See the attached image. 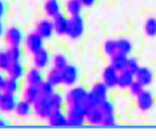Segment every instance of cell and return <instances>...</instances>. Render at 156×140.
Returning <instances> with one entry per match:
<instances>
[{
    "label": "cell",
    "instance_id": "cell-10",
    "mask_svg": "<svg viewBox=\"0 0 156 140\" xmlns=\"http://www.w3.org/2000/svg\"><path fill=\"white\" fill-rule=\"evenodd\" d=\"M33 63L34 66L38 67L40 69H47L50 67V65L52 64V55L49 52V50H47L45 47L43 49H41L35 54H33Z\"/></svg>",
    "mask_w": 156,
    "mask_h": 140
},
{
    "label": "cell",
    "instance_id": "cell-3",
    "mask_svg": "<svg viewBox=\"0 0 156 140\" xmlns=\"http://www.w3.org/2000/svg\"><path fill=\"white\" fill-rule=\"evenodd\" d=\"M88 91L81 85H74L71 86L65 93V99H66L67 106H84Z\"/></svg>",
    "mask_w": 156,
    "mask_h": 140
},
{
    "label": "cell",
    "instance_id": "cell-9",
    "mask_svg": "<svg viewBox=\"0 0 156 140\" xmlns=\"http://www.w3.org/2000/svg\"><path fill=\"white\" fill-rule=\"evenodd\" d=\"M17 95L13 93H6L3 92V95L0 99V111L3 115H10L14 112L15 107L18 102Z\"/></svg>",
    "mask_w": 156,
    "mask_h": 140
},
{
    "label": "cell",
    "instance_id": "cell-22",
    "mask_svg": "<svg viewBox=\"0 0 156 140\" xmlns=\"http://www.w3.org/2000/svg\"><path fill=\"white\" fill-rule=\"evenodd\" d=\"M135 81V74L131 72L128 69H124L119 72V78H118V88L125 91L129 89L131 84Z\"/></svg>",
    "mask_w": 156,
    "mask_h": 140
},
{
    "label": "cell",
    "instance_id": "cell-27",
    "mask_svg": "<svg viewBox=\"0 0 156 140\" xmlns=\"http://www.w3.org/2000/svg\"><path fill=\"white\" fill-rule=\"evenodd\" d=\"M3 92L6 93H13V95H17V92L20 91V80L13 77H6L5 83L3 85Z\"/></svg>",
    "mask_w": 156,
    "mask_h": 140
},
{
    "label": "cell",
    "instance_id": "cell-25",
    "mask_svg": "<svg viewBox=\"0 0 156 140\" xmlns=\"http://www.w3.org/2000/svg\"><path fill=\"white\" fill-rule=\"evenodd\" d=\"M45 78L48 82H50L51 84L54 86H59L61 84H63V80H62V71L58 68L52 67L51 69H49L48 72L46 73Z\"/></svg>",
    "mask_w": 156,
    "mask_h": 140
},
{
    "label": "cell",
    "instance_id": "cell-7",
    "mask_svg": "<svg viewBox=\"0 0 156 140\" xmlns=\"http://www.w3.org/2000/svg\"><path fill=\"white\" fill-rule=\"evenodd\" d=\"M5 42L8 47H21L24 43L23 33L20 27H10L5 31Z\"/></svg>",
    "mask_w": 156,
    "mask_h": 140
},
{
    "label": "cell",
    "instance_id": "cell-8",
    "mask_svg": "<svg viewBox=\"0 0 156 140\" xmlns=\"http://www.w3.org/2000/svg\"><path fill=\"white\" fill-rule=\"evenodd\" d=\"M136 99V106L137 109L142 112V113H147L151 111L154 106V95L150 91L144 89L143 92L137 96Z\"/></svg>",
    "mask_w": 156,
    "mask_h": 140
},
{
    "label": "cell",
    "instance_id": "cell-18",
    "mask_svg": "<svg viewBox=\"0 0 156 140\" xmlns=\"http://www.w3.org/2000/svg\"><path fill=\"white\" fill-rule=\"evenodd\" d=\"M104 121V115L98 106L89 108L86 110V123L91 126H101Z\"/></svg>",
    "mask_w": 156,
    "mask_h": 140
},
{
    "label": "cell",
    "instance_id": "cell-29",
    "mask_svg": "<svg viewBox=\"0 0 156 140\" xmlns=\"http://www.w3.org/2000/svg\"><path fill=\"white\" fill-rule=\"evenodd\" d=\"M118 53H121L123 55L129 56L133 51V44L129 39L120 38L117 40Z\"/></svg>",
    "mask_w": 156,
    "mask_h": 140
},
{
    "label": "cell",
    "instance_id": "cell-35",
    "mask_svg": "<svg viewBox=\"0 0 156 140\" xmlns=\"http://www.w3.org/2000/svg\"><path fill=\"white\" fill-rule=\"evenodd\" d=\"M39 91H40V95L51 96L52 95H54L56 92V86H54L50 82L47 81V80H45V81L39 86Z\"/></svg>",
    "mask_w": 156,
    "mask_h": 140
},
{
    "label": "cell",
    "instance_id": "cell-17",
    "mask_svg": "<svg viewBox=\"0 0 156 140\" xmlns=\"http://www.w3.org/2000/svg\"><path fill=\"white\" fill-rule=\"evenodd\" d=\"M108 91L110 89H108V86L102 81H101V82H95L91 86V89L89 91V93L94 98V99L98 104H101V102L108 99Z\"/></svg>",
    "mask_w": 156,
    "mask_h": 140
},
{
    "label": "cell",
    "instance_id": "cell-26",
    "mask_svg": "<svg viewBox=\"0 0 156 140\" xmlns=\"http://www.w3.org/2000/svg\"><path fill=\"white\" fill-rule=\"evenodd\" d=\"M21 95H23V99H26V101L34 104V102H35L40 96L39 88L38 86L27 84L26 88L23 89V93H21Z\"/></svg>",
    "mask_w": 156,
    "mask_h": 140
},
{
    "label": "cell",
    "instance_id": "cell-37",
    "mask_svg": "<svg viewBox=\"0 0 156 140\" xmlns=\"http://www.w3.org/2000/svg\"><path fill=\"white\" fill-rule=\"evenodd\" d=\"M145 89V86L143 85V84H141L140 82H138L137 80H135L132 84H131V86L129 88V92H130V95H132V96H134V98H137L140 93L141 92H143V91Z\"/></svg>",
    "mask_w": 156,
    "mask_h": 140
},
{
    "label": "cell",
    "instance_id": "cell-45",
    "mask_svg": "<svg viewBox=\"0 0 156 140\" xmlns=\"http://www.w3.org/2000/svg\"><path fill=\"white\" fill-rule=\"evenodd\" d=\"M2 115H3V114H2V112L0 111V119H1V118H2Z\"/></svg>",
    "mask_w": 156,
    "mask_h": 140
},
{
    "label": "cell",
    "instance_id": "cell-30",
    "mask_svg": "<svg viewBox=\"0 0 156 140\" xmlns=\"http://www.w3.org/2000/svg\"><path fill=\"white\" fill-rule=\"evenodd\" d=\"M69 64L68 62L67 56L64 53H56L52 56V65L53 67L58 68V69L62 70L64 67H66Z\"/></svg>",
    "mask_w": 156,
    "mask_h": 140
},
{
    "label": "cell",
    "instance_id": "cell-41",
    "mask_svg": "<svg viewBox=\"0 0 156 140\" xmlns=\"http://www.w3.org/2000/svg\"><path fill=\"white\" fill-rule=\"evenodd\" d=\"M5 80H6V76L3 74V71H0V88H3Z\"/></svg>",
    "mask_w": 156,
    "mask_h": 140
},
{
    "label": "cell",
    "instance_id": "cell-16",
    "mask_svg": "<svg viewBox=\"0 0 156 140\" xmlns=\"http://www.w3.org/2000/svg\"><path fill=\"white\" fill-rule=\"evenodd\" d=\"M154 74L150 68L147 66H140L138 70L135 72V80L140 82L141 84L146 86H149L153 82Z\"/></svg>",
    "mask_w": 156,
    "mask_h": 140
},
{
    "label": "cell",
    "instance_id": "cell-28",
    "mask_svg": "<svg viewBox=\"0 0 156 140\" xmlns=\"http://www.w3.org/2000/svg\"><path fill=\"white\" fill-rule=\"evenodd\" d=\"M128 56L123 55L121 53H117L116 55L112 56L110 58V65H112L115 69H117L119 72L124 69H126Z\"/></svg>",
    "mask_w": 156,
    "mask_h": 140
},
{
    "label": "cell",
    "instance_id": "cell-24",
    "mask_svg": "<svg viewBox=\"0 0 156 140\" xmlns=\"http://www.w3.org/2000/svg\"><path fill=\"white\" fill-rule=\"evenodd\" d=\"M66 14L69 16H76L82 13L83 5L80 0H66L64 4Z\"/></svg>",
    "mask_w": 156,
    "mask_h": 140
},
{
    "label": "cell",
    "instance_id": "cell-32",
    "mask_svg": "<svg viewBox=\"0 0 156 140\" xmlns=\"http://www.w3.org/2000/svg\"><path fill=\"white\" fill-rule=\"evenodd\" d=\"M104 52L105 54L108 56V57H112V56L116 55L118 53V47H117V40H107L104 44Z\"/></svg>",
    "mask_w": 156,
    "mask_h": 140
},
{
    "label": "cell",
    "instance_id": "cell-11",
    "mask_svg": "<svg viewBox=\"0 0 156 140\" xmlns=\"http://www.w3.org/2000/svg\"><path fill=\"white\" fill-rule=\"evenodd\" d=\"M62 71V80L63 84L66 86H74L79 79V70L73 64H68L66 67H64Z\"/></svg>",
    "mask_w": 156,
    "mask_h": 140
},
{
    "label": "cell",
    "instance_id": "cell-40",
    "mask_svg": "<svg viewBox=\"0 0 156 140\" xmlns=\"http://www.w3.org/2000/svg\"><path fill=\"white\" fill-rule=\"evenodd\" d=\"M84 8H90L95 4L96 0H80Z\"/></svg>",
    "mask_w": 156,
    "mask_h": 140
},
{
    "label": "cell",
    "instance_id": "cell-43",
    "mask_svg": "<svg viewBox=\"0 0 156 140\" xmlns=\"http://www.w3.org/2000/svg\"><path fill=\"white\" fill-rule=\"evenodd\" d=\"M5 34V27L4 24H3L2 20H0V37H2Z\"/></svg>",
    "mask_w": 156,
    "mask_h": 140
},
{
    "label": "cell",
    "instance_id": "cell-39",
    "mask_svg": "<svg viewBox=\"0 0 156 140\" xmlns=\"http://www.w3.org/2000/svg\"><path fill=\"white\" fill-rule=\"evenodd\" d=\"M6 13V4L3 0H0V20H3Z\"/></svg>",
    "mask_w": 156,
    "mask_h": 140
},
{
    "label": "cell",
    "instance_id": "cell-33",
    "mask_svg": "<svg viewBox=\"0 0 156 140\" xmlns=\"http://www.w3.org/2000/svg\"><path fill=\"white\" fill-rule=\"evenodd\" d=\"M51 101L55 110H64V106L67 105L65 95H61L59 92H55L54 95H51Z\"/></svg>",
    "mask_w": 156,
    "mask_h": 140
},
{
    "label": "cell",
    "instance_id": "cell-2",
    "mask_svg": "<svg viewBox=\"0 0 156 140\" xmlns=\"http://www.w3.org/2000/svg\"><path fill=\"white\" fill-rule=\"evenodd\" d=\"M66 114L69 127H81L86 123V109L84 106H67Z\"/></svg>",
    "mask_w": 156,
    "mask_h": 140
},
{
    "label": "cell",
    "instance_id": "cell-44",
    "mask_svg": "<svg viewBox=\"0 0 156 140\" xmlns=\"http://www.w3.org/2000/svg\"><path fill=\"white\" fill-rule=\"evenodd\" d=\"M2 95H3V89H2V88H0V99H1Z\"/></svg>",
    "mask_w": 156,
    "mask_h": 140
},
{
    "label": "cell",
    "instance_id": "cell-15",
    "mask_svg": "<svg viewBox=\"0 0 156 140\" xmlns=\"http://www.w3.org/2000/svg\"><path fill=\"white\" fill-rule=\"evenodd\" d=\"M47 122H48L50 126L57 127V128L68 126L66 112L64 110H54L52 112V114L49 116L48 119H47Z\"/></svg>",
    "mask_w": 156,
    "mask_h": 140
},
{
    "label": "cell",
    "instance_id": "cell-12",
    "mask_svg": "<svg viewBox=\"0 0 156 140\" xmlns=\"http://www.w3.org/2000/svg\"><path fill=\"white\" fill-rule=\"evenodd\" d=\"M118 78H119V71L117 69L108 65L105 67L101 72V81L108 86V89H114L118 88Z\"/></svg>",
    "mask_w": 156,
    "mask_h": 140
},
{
    "label": "cell",
    "instance_id": "cell-13",
    "mask_svg": "<svg viewBox=\"0 0 156 140\" xmlns=\"http://www.w3.org/2000/svg\"><path fill=\"white\" fill-rule=\"evenodd\" d=\"M36 32H38L45 40L51 39L55 34L54 23L52 18H44L39 20L36 24Z\"/></svg>",
    "mask_w": 156,
    "mask_h": 140
},
{
    "label": "cell",
    "instance_id": "cell-36",
    "mask_svg": "<svg viewBox=\"0 0 156 140\" xmlns=\"http://www.w3.org/2000/svg\"><path fill=\"white\" fill-rule=\"evenodd\" d=\"M7 52L12 61H23V49L21 47H8Z\"/></svg>",
    "mask_w": 156,
    "mask_h": 140
},
{
    "label": "cell",
    "instance_id": "cell-21",
    "mask_svg": "<svg viewBox=\"0 0 156 140\" xmlns=\"http://www.w3.org/2000/svg\"><path fill=\"white\" fill-rule=\"evenodd\" d=\"M44 12L49 18H54L62 13V4L59 0H46L44 3Z\"/></svg>",
    "mask_w": 156,
    "mask_h": 140
},
{
    "label": "cell",
    "instance_id": "cell-14",
    "mask_svg": "<svg viewBox=\"0 0 156 140\" xmlns=\"http://www.w3.org/2000/svg\"><path fill=\"white\" fill-rule=\"evenodd\" d=\"M24 79H26L27 84L38 86V88L46 80L45 75H44V73H43V70L35 66L30 68V69L27 71L26 75H24Z\"/></svg>",
    "mask_w": 156,
    "mask_h": 140
},
{
    "label": "cell",
    "instance_id": "cell-6",
    "mask_svg": "<svg viewBox=\"0 0 156 140\" xmlns=\"http://www.w3.org/2000/svg\"><path fill=\"white\" fill-rule=\"evenodd\" d=\"M44 45H45V39L38 32H36V31L29 33L27 36L24 38V47H26V50L32 55L40 51L41 49H43Z\"/></svg>",
    "mask_w": 156,
    "mask_h": 140
},
{
    "label": "cell",
    "instance_id": "cell-34",
    "mask_svg": "<svg viewBox=\"0 0 156 140\" xmlns=\"http://www.w3.org/2000/svg\"><path fill=\"white\" fill-rule=\"evenodd\" d=\"M11 63V59L9 57V54L6 50H0V71L6 72L7 68Z\"/></svg>",
    "mask_w": 156,
    "mask_h": 140
},
{
    "label": "cell",
    "instance_id": "cell-20",
    "mask_svg": "<svg viewBox=\"0 0 156 140\" xmlns=\"http://www.w3.org/2000/svg\"><path fill=\"white\" fill-rule=\"evenodd\" d=\"M26 68L23 63V61H12L9 67L6 70V74L9 77H13L18 80L23 78L26 75Z\"/></svg>",
    "mask_w": 156,
    "mask_h": 140
},
{
    "label": "cell",
    "instance_id": "cell-19",
    "mask_svg": "<svg viewBox=\"0 0 156 140\" xmlns=\"http://www.w3.org/2000/svg\"><path fill=\"white\" fill-rule=\"evenodd\" d=\"M53 20V23H54V30L55 34L58 36H66L67 29H68V23H69V17L67 16V14L60 13L57 16H55Z\"/></svg>",
    "mask_w": 156,
    "mask_h": 140
},
{
    "label": "cell",
    "instance_id": "cell-38",
    "mask_svg": "<svg viewBox=\"0 0 156 140\" xmlns=\"http://www.w3.org/2000/svg\"><path fill=\"white\" fill-rule=\"evenodd\" d=\"M140 67L139 62L136 58L134 57H128L127 59V64H126V69H128L131 72H133L135 74V72L138 70V68Z\"/></svg>",
    "mask_w": 156,
    "mask_h": 140
},
{
    "label": "cell",
    "instance_id": "cell-23",
    "mask_svg": "<svg viewBox=\"0 0 156 140\" xmlns=\"http://www.w3.org/2000/svg\"><path fill=\"white\" fill-rule=\"evenodd\" d=\"M32 113H33V104L23 99L18 101L16 107H15V110L13 112L15 116L20 118V119H24V118L30 117Z\"/></svg>",
    "mask_w": 156,
    "mask_h": 140
},
{
    "label": "cell",
    "instance_id": "cell-4",
    "mask_svg": "<svg viewBox=\"0 0 156 140\" xmlns=\"http://www.w3.org/2000/svg\"><path fill=\"white\" fill-rule=\"evenodd\" d=\"M85 32V21L82 15H76V16H69V23L66 36L71 41L79 40Z\"/></svg>",
    "mask_w": 156,
    "mask_h": 140
},
{
    "label": "cell",
    "instance_id": "cell-5",
    "mask_svg": "<svg viewBox=\"0 0 156 140\" xmlns=\"http://www.w3.org/2000/svg\"><path fill=\"white\" fill-rule=\"evenodd\" d=\"M99 109L102 112L104 115V121H102V125L104 127H114L116 125V109H115V105L113 102L110 99H105V101L101 102L98 105Z\"/></svg>",
    "mask_w": 156,
    "mask_h": 140
},
{
    "label": "cell",
    "instance_id": "cell-31",
    "mask_svg": "<svg viewBox=\"0 0 156 140\" xmlns=\"http://www.w3.org/2000/svg\"><path fill=\"white\" fill-rule=\"evenodd\" d=\"M144 34L149 38H155L156 37V17L150 16L145 20L144 27H143Z\"/></svg>",
    "mask_w": 156,
    "mask_h": 140
},
{
    "label": "cell",
    "instance_id": "cell-1",
    "mask_svg": "<svg viewBox=\"0 0 156 140\" xmlns=\"http://www.w3.org/2000/svg\"><path fill=\"white\" fill-rule=\"evenodd\" d=\"M54 110L55 109L52 104L51 96L40 95L39 99L33 104V113L37 118L43 121H47Z\"/></svg>",
    "mask_w": 156,
    "mask_h": 140
},
{
    "label": "cell",
    "instance_id": "cell-42",
    "mask_svg": "<svg viewBox=\"0 0 156 140\" xmlns=\"http://www.w3.org/2000/svg\"><path fill=\"white\" fill-rule=\"evenodd\" d=\"M8 126V122L7 120H5L4 118H1L0 119V128H4V127Z\"/></svg>",
    "mask_w": 156,
    "mask_h": 140
}]
</instances>
